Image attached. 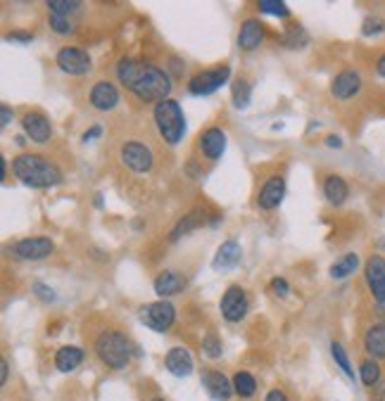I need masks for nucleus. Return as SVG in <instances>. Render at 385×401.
I'll list each match as a JSON object with an SVG mask.
<instances>
[{"mask_svg":"<svg viewBox=\"0 0 385 401\" xmlns=\"http://www.w3.org/2000/svg\"><path fill=\"white\" fill-rule=\"evenodd\" d=\"M95 207H102V195H95Z\"/></svg>","mask_w":385,"mask_h":401,"instance_id":"nucleus-48","label":"nucleus"},{"mask_svg":"<svg viewBox=\"0 0 385 401\" xmlns=\"http://www.w3.org/2000/svg\"><path fill=\"white\" fill-rule=\"evenodd\" d=\"M0 164H3L0 166V183H5V178H8V162H5V157L0 159Z\"/></svg>","mask_w":385,"mask_h":401,"instance_id":"nucleus-47","label":"nucleus"},{"mask_svg":"<svg viewBox=\"0 0 385 401\" xmlns=\"http://www.w3.org/2000/svg\"><path fill=\"white\" fill-rule=\"evenodd\" d=\"M48 24L57 33V36H72V33H74L72 19H69V17L57 15V13H48Z\"/></svg>","mask_w":385,"mask_h":401,"instance_id":"nucleus-32","label":"nucleus"},{"mask_svg":"<svg viewBox=\"0 0 385 401\" xmlns=\"http://www.w3.org/2000/svg\"><path fill=\"white\" fill-rule=\"evenodd\" d=\"M13 173L17 181L29 188H55L62 183V171L55 162H50L43 155L24 152L13 159Z\"/></svg>","mask_w":385,"mask_h":401,"instance_id":"nucleus-2","label":"nucleus"},{"mask_svg":"<svg viewBox=\"0 0 385 401\" xmlns=\"http://www.w3.org/2000/svg\"><path fill=\"white\" fill-rule=\"evenodd\" d=\"M381 375H383L381 373V365H378L376 359H364V361H361V365H359V380L364 382L366 387H376L378 382L383 380Z\"/></svg>","mask_w":385,"mask_h":401,"instance_id":"nucleus-28","label":"nucleus"},{"mask_svg":"<svg viewBox=\"0 0 385 401\" xmlns=\"http://www.w3.org/2000/svg\"><path fill=\"white\" fill-rule=\"evenodd\" d=\"M233 392L235 397L240 399H252L257 394V380L255 375L248 373V370H238V373L233 375Z\"/></svg>","mask_w":385,"mask_h":401,"instance_id":"nucleus-26","label":"nucleus"},{"mask_svg":"<svg viewBox=\"0 0 385 401\" xmlns=\"http://www.w3.org/2000/svg\"><path fill=\"white\" fill-rule=\"evenodd\" d=\"M97 136H102V126H97V124H95L93 129L84 133V136H81V141H84V143H88V141H93V138H97Z\"/></svg>","mask_w":385,"mask_h":401,"instance_id":"nucleus-42","label":"nucleus"},{"mask_svg":"<svg viewBox=\"0 0 385 401\" xmlns=\"http://www.w3.org/2000/svg\"><path fill=\"white\" fill-rule=\"evenodd\" d=\"M385 31V19L378 15H369L364 19V24H361V33L364 36H378V33Z\"/></svg>","mask_w":385,"mask_h":401,"instance_id":"nucleus-35","label":"nucleus"},{"mask_svg":"<svg viewBox=\"0 0 385 401\" xmlns=\"http://www.w3.org/2000/svg\"><path fill=\"white\" fill-rule=\"evenodd\" d=\"M264 24L260 19H245L243 24H240V31H238V48L250 52L255 48H260V43L264 40Z\"/></svg>","mask_w":385,"mask_h":401,"instance_id":"nucleus-19","label":"nucleus"},{"mask_svg":"<svg viewBox=\"0 0 385 401\" xmlns=\"http://www.w3.org/2000/svg\"><path fill=\"white\" fill-rule=\"evenodd\" d=\"M240 257H243V252H240L238 242H235V240L221 242V247L217 249V254H214V269H217V271L233 269V266L240 261Z\"/></svg>","mask_w":385,"mask_h":401,"instance_id":"nucleus-24","label":"nucleus"},{"mask_svg":"<svg viewBox=\"0 0 385 401\" xmlns=\"http://www.w3.org/2000/svg\"><path fill=\"white\" fill-rule=\"evenodd\" d=\"M364 278H366V285H369L373 299H376V311L385 318V259L378 257V254L366 259Z\"/></svg>","mask_w":385,"mask_h":401,"instance_id":"nucleus-8","label":"nucleus"},{"mask_svg":"<svg viewBox=\"0 0 385 401\" xmlns=\"http://www.w3.org/2000/svg\"><path fill=\"white\" fill-rule=\"evenodd\" d=\"M381 247L385 249V237H381Z\"/></svg>","mask_w":385,"mask_h":401,"instance_id":"nucleus-49","label":"nucleus"},{"mask_svg":"<svg viewBox=\"0 0 385 401\" xmlns=\"http://www.w3.org/2000/svg\"><path fill=\"white\" fill-rule=\"evenodd\" d=\"M376 72H378V77H383V79H385V52L381 55V60L376 62Z\"/></svg>","mask_w":385,"mask_h":401,"instance_id":"nucleus-46","label":"nucleus"},{"mask_svg":"<svg viewBox=\"0 0 385 401\" xmlns=\"http://www.w3.org/2000/svg\"><path fill=\"white\" fill-rule=\"evenodd\" d=\"M117 79L126 91H131L143 102H164L169 100L171 79L164 69L150 65V62L122 57L117 65Z\"/></svg>","mask_w":385,"mask_h":401,"instance_id":"nucleus-1","label":"nucleus"},{"mask_svg":"<svg viewBox=\"0 0 385 401\" xmlns=\"http://www.w3.org/2000/svg\"><path fill=\"white\" fill-rule=\"evenodd\" d=\"M371 401H385V382L381 380L376 387H373V394H371Z\"/></svg>","mask_w":385,"mask_h":401,"instance_id":"nucleus-41","label":"nucleus"},{"mask_svg":"<svg viewBox=\"0 0 385 401\" xmlns=\"http://www.w3.org/2000/svg\"><path fill=\"white\" fill-rule=\"evenodd\" d=\"M347 195H349V188H347V181H345V178L336 176V173L326 176V181H324V197L329 200V205L343 207L345 202H347Z\"/></svg>","mask_w":385,"mask_h":401,"instance_id":"nucleus-22","label":"nucleus"},{"mask_svg":"<svg viewBox=\"0 0 385 401\" xmlns=\"http://www.w3.org/2000/svg\"><path fill=\"white\" fill-rule=\"evenodd\" d=\"M138 318H141V323L146 325V328L155 330V333H166L176 321V309L171 301L159 299V301H152V304L141 306V309H138Z\"/></svg>","mask_w":385,"mask_h":401,"instance_id":"nucleus-5","label":"nucleus"},{"mask_svg":"<svg viewBox=\"0 0 385 401\" xmlns=\"http://www.w3.org/2000/svg\"><path fill=\"white\" fill-rule=\"evenodd\" d=\"M250 97H252V86L250 81L245 79H238L233 84V91H231V100L238 109H245L250 104Z\"/></svg>","mask_w":385,"mask_h":401,"instance_id":"nucleus-29","label":"nucleus"},{"mask_svg":"<svg viewBox=\"0 0 385 401\" xmlns=\"http://www.w3.org/2000/svg\"><path fill=\"white\" fill-rule=\"evenodd\" d=\"M364 349L369 356L385 359V323H373L364 335Z\"/></svg>","mask_w":385,"mask_h":401,"instance_id":"nucleus-23","label":"nucleus"},{"mask_svg":"<svg viewBox=\"0 0 385 401\" xmlns=\"http://www.w3.org/2000/svg\"><path fill=\"white\" fill-rule=\"evenodd\" d=\"M155 124H157L159 136L164 138V143L179 145L181 138L186 136V117H183V109L176 100H164L155 104Z\"/></svg>","mask_w":385,"mask_h":401,"instance_id":"nucleus-4","label":"nucleus"},{"mask_svg":"<svg viewBox=\"0 0 385 401\" xmlns=\"http://www.w3.org/2000/svg\"><path fill=\"white\" fill-rule=\"evenodd\" d=\"M205 221H207V217H205V212H200V209H195V212L186 214V217H183V219L179 221V223L174 226V230H171L169 240H171V242H176L181 235H188V233H193V230L203 228Z\"/></svg>","mask_w":385,"mask_h":401,"instance_id":"nucleus-25","label":"nucleus"},{"mask_svg":"<svg viewBox=\"0 0 385 401\" xmlns=\"http://www.w3.org/2000/svg\"><path fill=\"white\" fill-rule=\"evenodd\" d=\"M8 375H10V368H8V361L3 359V361H0V382H3V385L8 382Z\"/></svg>","mask_w":385,"mask_h":401,"instance_id":"nucleus-45","label":"nucleus"},{"mask_svg":"<svg viewBox=\"0 0 385 401\" xmlns=\"http://www.w3.org/2000/svg\"><path fill=\"white\" fill-rule=\"evenodd\" d=\"M359 269V257L354 252H349V254H345V257H340L336 261V264L331 266V278L333 281H343V278H347V276H352L354 271Z\"/></svg>","mask_w":385,"mask_h":401,"instance_id":"nucleus-27","label":"nucleus"},{"mask_svg":"<svg viewBox=\"0 0 385 401\" xmlns=\"http://www.w3.org/2000/svg\"><path fill=\"white\" fill-rule=\"evenodd\" d=\"M221 352H223V347H221V340L217 335H207L203 340V354H205V356L221 359Z\"/></svg>","mask_w":385,"mask_h":401,"instance_id":"nucleus-36","label":"nucleus"},{"mask_svg":"<svg viewBox=\"0 0 385 401\" xmlns=\"http://www.w3.org/2000/svg\"><path fill=\"white\" fill-rule=\"evenodd\" d=\"M272 292L276 294V297L285 299L290 294V288L288 283H285V278H272Z\"/></svg>","mask_w":385,"mask_h":401,"instance_id":"nucleus-38","label":"nucleus"},{"mask_svg":"<svg viewBox=\"0 0 385 401\" xmlns=\"http://www.w3.org/2000/svg\"><path fill=\"white\" fill-rule=\"evenodd\" d=\"M164 365L171 375L176 377H188L193 373V356L186 347H174V349L166 352L164 356Z\"/></svg>","mask_w":385,"mask_h":401,"instance_id":"nucleus-18","label":"nucleus"},{"mask_svg":"<svg viewBox=\"0 0 385 401\" xmlns=\"http://www.w3.org/2000/svg\"><path fill=\"white\" fill-rule=\"evenodd\" d=\"M231 77V67L228 65H219L205 69V72L195 74V77L188 81V91L191 95H212L214 91H219L223 84Z\"/></svg>","mask_w":385,"mask_h":401,"instance_id":"nucleus-7","label":"nucleus"},{"mask_svg":"<svg viewBox=\"0 0 385 401\" xmlns=\"http://www.w3.org/2000/svg\"><path fill=\"white\" fill-rule=\"evenodd\" d=\"M200 152H203L210 162H217L226 150V133L219 126H210L205 133H200Z\"/></svg>","mask_w":385,"mask_h":401,"instance_id":"nucleus-15","label":"nucleus"},{"mask_svg":"<svg viewBox=\"0 0 385 401\" xmlns=\"http://www.w3.org/2000/svg\"><path fill=\"white\" fill-rule=\"evenodd\" d=\"M283 197H285L283 176H272L267 178V183L262 185L260 195H257V207H260L262 212H274V209H278V205L283 202Z\"/></svg>","mask_w":385,"mask_h":401,"instance_id":"nucleus-13","label":"nucleus"},{"mask_svg":"<svg viewBox=\"0 0 385 401\" xmlns=\"http://www.w3.org/2000/svg\"><path fill=\"white\" fill-rule=\"evenodd\" d=\"M264 401H288V397L283 394V389H272Z\"/></svg>","mask_w":385,"mask_h":401,"instance_id":"nucleus-43","label":"nucleus"},{"mask_svg":"<svg viewBox=\"0 0 385 401\" xmlns=\"http://www.w3.org/2000/svg\"><path fill=\"white\" fill-rule=\"evenodd\" d=\"M10 121H13V109H10L8 104H3V107H0V126H3V129H8Z\"/></svg>","mask_w":385,"mask_h":401,"instance_id":"nucleus-40","label":"nucleus"},{"mask_svg":"<svg viewBox=\"0 0 385 401\" xmlns=\"http://www.w3.org/2000/svg\"><path fill=\"white\" fill-rule=\"evenodd\" d=\"M119 159L134 173H148L155 164L152 150L141 141H126L122 148H119Z\"/></svg>","mask_w":385,"mask_h":401,"instance_id":"nucleus-6","label":"nucleus"},{"mask_svg":"<svg viewBox=\"0 0 385 401\" xmlns=\"http://www.w3.org/2000/svg\"><path fill=\"white\" fill-rule=\"evenodd\" d=\"M55 62L69 77H84V74L91 72V55L84 48H79V45H65V48H60L55 55Z\"/></svg>","mask_w":385,"mask_h":401,"instance_id":"nucleus-9","label":"nucleus"},{"mask_svg":"<svg viewBox=\"0 0 385 401\" xmlns=\"http://www.w3.org/2000/svg\"><path fill=\"white\" fill-rule=\"evenodd\" d=\"M95 354L100 361L112 370H122L129 365L131 354H134V345L122 330H105L97 335L95 340Z\"/></svg>","mask_w":385,"mask_h":401,"instance_id":"nucleus-3","label":"nucleus"},{"mask_svg":"<svg viewBox=\"0 0 385 401\" xmlns=\"http://www.w3.org/2000/svg\"><path fill=\"white\" fill-rule=\"evenodd\" d=\"M55 252V242L50 237H24V240H17L13 245V254L24 261H36V259H45Z\"/></svg>","mask_w":385,"mask_h":401,"instance_id":"nucleus-11","label":"nucleus"},{"mask_svg":"<svg viewBox=\"0 0 385 401\" xmlns=\"http://www.w3.org/2000/svg\"><path fill=\"white\" fill-rule=\"evenodd\" d=\"M203 385L210 392V397L214 401H228L233 397V380H228L221 370H205L203 373Z\"/></svg>","mask_w":385,"mask_h":401,"instance_id":"nucleus-16","label":"nucleus"},{"mask_svg":"<svg viewBox=\"0 0 385 401\" xmlns=\"http://www.w3.org/2000/svg\"><path fill=\"white\" fill-rule=\"evenodd\" d=\"M283 43L288 45V48H304V45H307V33H304L302 26L292 24L288 31L283 33Z\"/></svg>","mask_w":385,"mask_h":401,"instance_id":"nucleus-34","label":"nucleus"},{"mask_svg":"<svg viewBox=\"0 0 385 401\" xmlns=\"http://www.w3.org/2000/svg\"><path fill=\"white\" fill-rule=\"evenodd\" d=\"M331 354H333V361L338 363V368H340L349 380H354L352 363H349V356H347V352H345V347L340 345V342H331Z\"/></svg>","mask_w":385,"mask_h":401,"instance_id":"nucleus-31","label":"nucleus"},{"mask_svg":"<svg viewBox=\"0 0 385 401\" xmlns=\"http://www.w3.org/2000/svg\"><path fill=\"white\" fill-rule=\"evenodd\" d=\"M361 91V77L357 69H343L331 84V93L338 100H349Z\"/></svg>","mask_w":385,"mask_h":401,"instance_id":"nucleus-14","label":"nucleus"},{"mask_svg":"<svg viewBox=\"0 0 385 401\" xmlns=\"http://www.w3.org/2000/svg\"><path fill=\"white\" fill-rule=\"evenodd\" d=\"M326 145H329L331 150H340L343 148V138L340 136H329V138H326Z\"/></svg>","mask_w":385,"mask_h":401,"instance_id":"nucleus-44","label":"nucleus"},{"mask_svg":"<svg viewBox=\"0 0 385 401\" xmlns=\"http://www.w3.org/2000/svg\"><path fill=\"white\" fill-rule=\"evenodd\" d=\"M257 10L262 15H269V17H281V19H288L290 17V8L281 0H260L257 3Z\"/></svg>","mask_w":385,"mask_h":401,"instance_id":"nucleus-30","label":"nucleus"},{"mask_svg":"<svg viewBox=\"0 0 385 401\" xmlns=\"http://www.w3.org/2000/svg\"><path fill=\"white\" fill-rule=\"evenodd\" d=\"M248 292H245L240 285H231L226 288V292L221 294V316L226 318L228 323H238L245 318L248 313Z\"/></svg>","mask_w":385,"mask_h":401,"instance_id":"nucleus-10","label":"nucleus"},{"mask_svg":"<svg viewBox=\"0 0 385 401\" xmlns=\"http://www.w3.org/2000/svg\"><path fill=\"white\" fill-rule=\"evenodd\" d=\"M31 290H33V294H36V297L41 299V301H55V297H57L55 290H53V288H48V285L41 283V281L33 283V285H31Z\"/></svg>","mask_w":385,"mask_h":401,"instance_id":"nucleus-37","label":"nucleus"},{"mask_svg":"<svg viewBox=\"0 0 385 401\" xmlns=\"http://www.w3.org/2000/svg\"><path fill=\"white\" fill-rule=\"evenodd\" d=\"M183 288H186V278L176 271H162L155 278V292L162 299L171 297V294H179Z\"/></svg>","mask_w":385,"mask_h":401,"instance_id":"nucleus-20","label":"nucleus"},{"mask_svg":"<svg viewBox=\"0 0 385 401\" xmlns=\"http://www.w3.org/2000/svg\"><path fill=\"white\" fill-rule=\"evenodd\" d=\"M152 401H164V399H152Z\"/></svg>","mask_w":385,"mask_h":401,"instance_id":"nucleus-50","label":"nucleus"},{"mask_svg":"<svg viewBox=\"0 0 385 401\" xmlns=\"http://www.w3.org/2000/svg\"><path fill=\"white\" fill-rule=\"evenodd\" d=\"M81 8H84V5L79 3V0H50V3H48V13H57L62 17H69V15L79 13Z\"/></svg>","mask_w":385,"mask_h":401,"instance_id":"nucleus-33","label":"nucleus"},{"mask_svg":"<svg viewBox=\"0 0 385 401\" xmlns=\"http://www.w3.org/2000/svg\"><path fill=\"white\" fill-rule=\"evenodd\" d=\"M81 363H84V349H79V347L67 345L55 352V368L60 373H74Z\"/></svg>","mask_w":385,"mask_h":401,"instance_id":"nucleus-21","label":"nucleus"},{"mask_svg":"<svg viewBox=\"0 0 385 401\" xmlns=\"http://www.w3.org/2000/svg\"><path fill=\"white\" fill-rule=\"evenodd\" d=\"M8 40H17V43H31L33 33H31V31H24V29H15V31L8 33Z\"/></svg>","mask_w":385,"mask_h":401,"instance_id":"nucleus-39","label":"nucleus"},{"mask_svg":"<svg viewBox=\"0 0 385 401\" xmlns=\"http://www.w3.org/2000/svg\"><path fill=\"white\" fill-rule=\"evenodd\" d=\"M91 104L97 112H110L119 104V91L112 81H97L91 88Z\"/></svg>","mask_w":385,"mask_h":401,"instance_id":"nucleus-17","label":"nucleus"},{"mask_svg":"<svg viewBox=\"0 0 385 401\" xmlns=\"http://www.w3.org/2000/svg\"><path fill=\"white\" fill-rule=\"evenodd\" d=\"M22 129H24V136L33 143H48L53 136L50 119L41 112H26L22 117Z\"/></svg>","mask_w":385,"mask_h":401,"instance_id":"nucleus-12","label":"nucleus"}]
</instances>
